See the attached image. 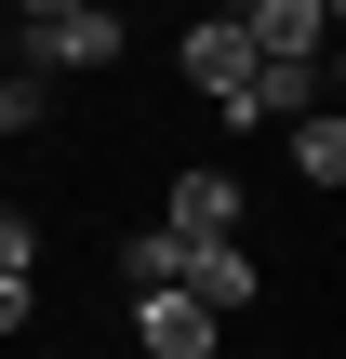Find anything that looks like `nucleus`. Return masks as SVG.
<instances>
[{
    "mask_svg": "<svg viewBox=\"0 0 346 359\" xmlns=\"http://www.w3.org/2000/svg\"><path fill=\"white\" fill-rule=\"evenodd\" d=\"M53 67H120V13H107V0H80V13L27 27V80H53Z\"/></svg>",
    "mask_w": 346,
    "mask_h": 359,
    "instance_id": "obj_2",
    "label": "nucleus"
},
{
    "mask_svg": "<svg viewBox=\"0 0 346 359\" xmlns=\"http://www.w3.org/2000/svg\"><path fill=\"white\" fill-rule=\"evenodd\" d=\"M213 306H187V293H133V359H213Z\"/></svg>",
    "mask_w": 346,
    "mask_h": 359,
    "instance_id": "obj_4",
    "label": "nucleus"
},
{
    "mask_svg": "<svg viewBox=\"0 0 346 359\" xmlns=\"http://www.w3.org/2000/svg\"><path fill=\"white\" fill-rule=\"evenodd\" d=\"M293 173H307L320 200L346 187V120H333V107H307V120H293Z\"/></svg>",
    "mask_w": 346,
    "mask_h": 359,
    "instance_id": "obj_8",
    "label": "nucleus"
},
{
    "mask_svg": "<svg viewBox=\"0 0 346 359\" xmlns=\"http://www.w3.org/2000/svg\"><path fill=\"white\" fill-rule=\"evenodd\" d=\"M173 67H187V93H213V120H253V40H240L227 13H200V27L173 40Z\"/></svg>",
    "mask_w": 346,
    "mask_h": 359,
    "instance_id": "obj_1",
    "label": "nucleus"
},
{
    "mask_svg": "<svg viewBox=\"0 0 346 359\" xmlns=\"http://www.w3.org/2000/svg\"><path fill=\"white\" fill-rule=\"evenodd\" d=\"M173 293H187V306H213V320H240L267 280H253V253H240V240H187V280H173Z\"/></svg>",
    "mask_w": 346,
    "mask_h": 359,
    "instance_id": "obj_5",
    "label": "nucleus"
},
{
    "mask_svg": "<svg viewBox=\"0 0 346 359\" xmlns=\"http://www.w3.org/2000/svg\"><path fill=\"white\" fill-rule=\"evenodd\" d=\"M107 13H120V0H107Z\"/></svg>",
    "mask_w": 346,
    "mask_h": 359,
    "instance_id": "obj_12",
    "label": "nucleus"
},
{
    "mask_svg": "<svg viewBox=\"0 0 346 359\" xmlns=\"http://www.w3.org/2000/svg\"><path fill=\"white\" fill-rule=\"evenodd\" d=\"M13 13H27V27H53V13H80V0H13Z\"/></svg>",
    "mask_w": 346,
    "mask_h": 359,
    "instance_id": "obj_11",
    "label": "nucleus"
},
{
    "mask_svg": "<svg viewBox=\"0 0 346 359\" xmlns=\"http://www.w3.org/2000/svg\"><path fill=\"white\" fill-rule=\"evenodd\" d=\"M320 107V53H253V120H307Z\"/></svg>",
    "mask_w": 346,
    "mask_h": 359,
    "instance_id": "obj_7",
    "label": "nucleus"
},
{
    "mask_svg": "<svg viewBox=\"0 0 346 359\" xmlns=\"http://www.w3.org/2000/svg\"><path fill=\"white\" fill-rule=\"evenodd\" d=\"M40 320V280H0V333H27Z\"/></svg>",
    "mask_w": 346,
    "mask_h": 359,
    "instance_id": "obj_10",
    "label": "nucleus"
},
{
    "mask_svg": "<svg viewBox=\"0 0 346 359\" xmlns=\"http://www.w3.org/2000/svg\"><path fill=\"white\" fill-rule=\"evenodd\" d=\"M160 226H173V240H240V187H227V173H173Z\"/></svg>",
    "mask_w": 346,
    "mask_h": 359,
    "instance_id": "obj_6",
    "label": "nucleus"
},
{
    "mask_svg": "<svg viewBox=\"0 0 346 359\" xmlns=\"http://www.w3.org/2000/svg\"><path fill=\"white\" fill-rule=\"evenodd\" d=\"M333 13H346V0H227V27H240L253 53H320Z\"/></svg>",
    "mask_w": 346,
    "mask_h": 359,
    "instance_id": "obj_3",
    "label": "nucleus"
},
{
    "mask_svg": "<svg viewBox=\"0 0 346 359\" xmlns=\"http://www.w3.org/2000/svg\"><path fill=\"white\" fill-rule=\"evenodd\" d=\"M27 120H40V80H27V67H0V133H27Z\"/></svg>",
    "mask_w": 346,
    "mask_h": 359,
    "instance_id": "obj_9",
    "label": "nucleus"
}]
</instances>
